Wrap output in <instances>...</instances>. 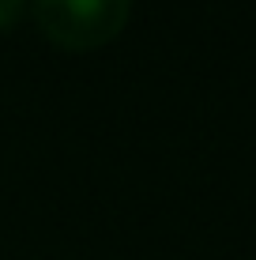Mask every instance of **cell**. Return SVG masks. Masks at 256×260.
<instances>
[{"label": "cell", "mask_w": 256, "mask_h": 260, "mask_svg": "<svg viewBox=\"0 0 256 260\" xmlns=\"http://www.w3.org/2000/svg\"><path fill=\"white\" fill-rule=\"evenodd\" d=\"M23 15V0H0V30H8Z\"/></svg>", "instance_id": "2"}, {"label": "cell", "mask_w": 256, "mask_h": 260, "mask_svg": "<svg viewBox=\"0 0 256 260\" xmlns=\"http://www.w3.org/2000/svg\"><path fill=\"white\" fill-rule=\"evenodd\" d=\"M132 0H34L42 34L60 49H98L125 30Z\"/></svg>", "instance_id": "1"}]
</instances>
